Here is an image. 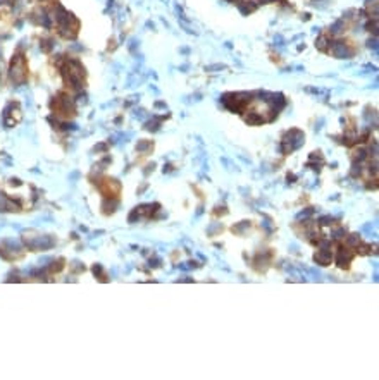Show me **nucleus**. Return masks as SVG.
Returning <instances> with one entry per match:
<instances>
[{
  "label": "nucleus",
  "mask_w": 379,
  "mask_h": 380,
  "mask_svg": "<svg viewBox=\"0 0 379 380\" xmlns=\"http://www.w3.org/2000/svg\"><path fill=\"white\" fill-rule=\"evenodd\" d=\"M100 191H102V195L107 196V198H114V196L119 195L121 186L114 181V179H105V181L100 184Z\"/></svg>",
  "instance_id": "nucleus-2"
},
{
  "label": "nucleus",
  "mask_w": 379,
  "mask_h": 380,
  "mask_svg": "<svg viewBox=\"0 0 379 380\" xmlns=\"http://www.w3.org/2000/svg\"><path fill=\"white\" fill-rule=\"evenodd\" d=\"M11 74H12V79L17 81V83H23L24 79H26L28 72H26V64H24L23 59H16V61L12 62Z\"/></svg>",
  "instance_id": "nucleus-1"
},
{
  "label": "nucleus",
  "mask_w": 379,
  "mask_h": 380,
  "mask_svg": "<svg viewBox=\"0 0 379 380\" xmlns=\"http://www.w3.org/2000/svg\"><path fill=\"white\" fill-rule=\"evenodd\" d=\"M315 262H319L321 265H329L331 264V253L319 251L317 255H315Z\"/></svg>",
  "instance_id": "nucleus-3"
}]
</instances>
